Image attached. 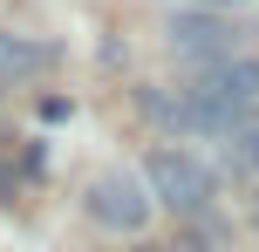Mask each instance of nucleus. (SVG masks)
Masks as SVG:
<instances>
[{
    "label": "nucleus",
    "instance_id": "nucleus-1",
    "mask_svg": "<svg viewBox=\"0 0 259 252\" xmlns=\"http://www.w3.org/2000/svg\"><path fill=\"white\" fill-rule=\"evenodd\" d=\"M191 103H198V123H205V136H232L239 123L259 116V62H219L205 68V75L191 82Z\"/></svg>",
    "mask_w": 259,
    "mask_h": 252
},
{
    "label": "nucleus",
    "instance_id": "nucleus-2",
    "mask_svg": "<svg viewBox=\"0 0 259 252\" xmlns=\"http://www.w3.org/2000/svg\"><path fill=\"white\" fill-rule=\"evenodd\" d=\"M143 184H150V198L164 205V212L178 218H205L211 212V171L191 157V150H150V164H143Z\"/></svg>",
    "mask_w": 259,
    "mask_h": 252
},
{
    "label": "nucleus",
    "instance_id": "nucleus-3",
    "mask_svg": "<svg viewBox=\"0 0 259 252\" xmlns=\"http://www.w3.org/2000/svg\"><path fill=\"white\" fill-rule=\"evenodd\" d=\"M89 218L103 232H143L150 225V212H157V198H150V184H143V177H130V171H103L89 184Z\"/></svg>",
    "mask_w": 259,
    "mask_h": 252
},
{
    "label": "nucleus",
    "instance_id": "nucleus-4",
    "mask_svg": "<svg viewBox=\"0 0 259 252\" xmlns=\"http://www.w3.org/2000/svg\"><path fill=\"white\" fill-rule=\"evenodd\" d=\"M170 48L191 55V62H205V68H219V62H239L246 27L219 21V14H178V21H170Z\"/></svg>",
    "mask_w": 259,
    "mask_h": 252
},
{
    "label": "nucleus",
    "instance_id": "nucleus-5",
    "mask_svg": "<svg viewBox=\"0 0 259 252\" xmlns=\"http://www.w3.org/2000/svg\"><path fill=\"white\" fill-rule=\"evenodd\" d=\"M41 68H55V48H48V41L0 34V82H27V75H41Z\"/></svg>",
    "mask_w": 259,
    "mask_h": 252
},
{
    "label": "nucleus",
    "instance_id": "nucleus-6",
    "mask_svg": "<svg viewBox=\"0 0 259 252\" xmlns=\"http://www.w3.org/2000/svg\"><path fill=\"white\" fill-rule=\"evenodd\" d=\"M225 171H259V116L225 136Z\"/></svg>",
    "mask_w": 259,
    "mask_h": 252
},
{
    "label": "nucleus",
    "instance_id": "nucleus-7",
    "mask_svg": "<svg viewBox=\"0 0 259 252\" xmlns=\"http://www.w3.org/2000/svg\"><path fill=\"white\" fill-rule=\"evenodd\" d=\"M7 198H14V177H7V171H0V205H7Z\"/></svg>",
    "mask_w": 259,
    "mask_h": 252
},
{
    "label": "nucleus",
    "instance_id": "nucleus-8",
    "mask_svg": "<svg viewBox=\"0 0 259 252\" xmlns=\"http://www.w3.org/2000/svg\"><path fill=\"white\" fill-rule=\"evenodd\" d=\"M143 252H157V245H143Z\"/></svg>",
    "mask_w": 259,
    "mask_h": 252
}]
</instances>
